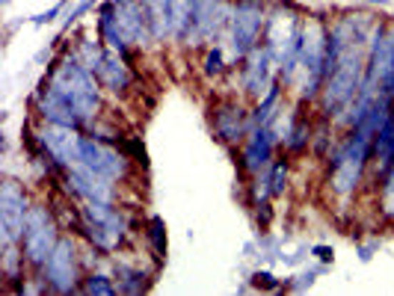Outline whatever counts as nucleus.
Segmentation results:
<instances>
[{
    "label": "nucleus",
    "instance_id": "nucleus-24",
    "mask_svg": "<svg viewBox=\"0 0 394 296\" xmlns=\"http://www.w3.org/2000/svg\"><path fill=\"white\" fill-rule=\"evenodd\" d=\"M74 53H77V59L92 71V74H98V68H101V63H104V53H107V45L101 42V36L98 39H77V45L71 48Z\"/></svg>",
    "mask_w": 394,
    "mask_h": 296
},
{
    "label": "nucleus",
    "instance_id": "nucleus-35",
    "mask_svg": "<svg viewBox=\"0 0 394 296\" xmlns=\"http://www.w3.org/2000/svg\"><path fill=\"white\" fill-rule=\"evenodd\" d=\"M308 252H311L320 264H332V261H335V249L326 246V243H314V246H308Z\"/></svg>",
    "mask_w": 394,
    "mask_h": 296
},
{
    "label": "nucleus",
    "instance_id": "nucleus-16",
    "mask_svg": "<svg viewBox=\"0 0 394 296\" xmlns=\"http://www.w3.org/2000/svg\"><path fill=\"white\" fill-rule=\"evenodd\" d=\"M116 27H119L125 45L133 48H146L151 45V27L143 9V0H116Z\"/></svg>",
    "mask_w": 394,
    "mask_h": 296
},
{
    "label": "nucleus",
    "instance_id": "nucleus-30",
    "mask_svg": "<svg viewBox=\"0 0 394 296\" xmlns=\"http://www.w3.org/2000/svg\"><path fill=\"white\" fill-rule=\"evenodd\" d=\"M122 151L131 157L133 163H140L143 169L148 166V154H146V146L140 143V136H128V140H122Z\"/></svg>",
    "mask_w": 394,
    "mask_h": 296
},
{
    "label": "nucleus",
    "instance_id": "nucleus-38",
    "mask_svg": "<svg viewBox=\"0 0 394 296\" xmlns=\"http://www.w3.org/2000/svg\"><path fill=\"white\" fill-rule=\"evenodd\" d=\"M0 4H4V6H6V4H9V0H0Z\"/></svg>",
    "mask_w": 394,
    "mask_h": 296
},
{
    "label": "nucleus",
    "instance_id": "nucleus-14",
    "mask_svg": "<svg viewBox=\"0 0 394 296\" xmlns=\"http://www.w3.org/2000/svg\"><path fill=\"white\" fill-rule=\"evenodd\" d=\"M249 113L238 101H216L211 107V128L213 136L226 146H238L249 136Z\"/></svg>",
    "mask_w": 394,
    "mask_h": 296
},
{
    "label": "nucleus",
    "instance_id": "nucleus-33",
    "mask_svg": "<svg viewBox=\"0 0 394 296\" xmlns=\"http://www.w3.org/2000/svg\"><path fill=\"white\" fill-rule=\"evenodd\" d=\"M71 4V0H60V4H54L51 9H45V12H39V15H33L30 21L36 24V27H45V24H51V21H56L60 15H66V6Z\"/></svg>",
    "mask_w": 394,
    "mask_h": 296
},
{
    "label": "nucleus",
    "instance_id": "nucleus-34",
    "mask_svg": "<svg viewBox=\"0 0 394 296\" xmlns=\"http://www.w3.org/2000/svg\"><path fill=\"white\" fill-rule=\"evenodd\" d=\"M252 287H264V290H279L282 282L276 279V275L270 270H255L252 272Z\"/></svg>",
    "mask_w": 394,
    "mask_h": 296
},
{
    "label": "nucleus",
    "instance_id": "nucleus-29",
    "mask_svg": "<svg viewBox=\"0 0 394 296\" xmlns=\"http://www.w3.org/2000/svg\"><path fill=\"white\" fill-rule=\"evenodd\" d=\"M267 178H270V193L273 199H282V195L288 193V181H291V160H273L267 166Z\"/></svg>",
    "mask_w": 394,
    "mask_h": 296
},
{
    "label": "nucleus",
    "instance_id": "nucleus-15",
    "mask_svg": "<svg viewBox=\"0 0 394 296\" xmlns=\"http://www.w3.org/2000/svg\"><path fill=\"white\" fill-rule=\"evenodd\" d=\"M279 146H282L279 136H276V131L270 125L249 131V136L243 140V148H241V160H238L241 172L246 178L264 172L273 163V154H276V148H279Z\"/></svg>",
    "mask_w": 394,
    "mask_h": 296
},
{
    "label": "nucleus",
    "instance_id": "nucleus-13",
    "mask_svg": "<svg viewBox=\"0 0 394 296\" xmlns=\"http://www.w3.org/2000/svg\"><path fill=\"white\" fill-rule=\"evenodd\" d=\"M66 193L74 195L81 202H107V205H116V195H119V181H113L107 175H98L95 169L89 166H74V169H66Z\"/></svg>",
    "mask_w": 394,
    "mask_h": 296
},
{
    "label": "nucleus",
    "instance_id": "nucleus-25",
    "mask_svg": "<svg viewBox=\"0 0 394 296\" xmlns=\"http://www.w3.org/2000/svg\"><path fill=\"white\" fill-rule=\"evenodd\" d=\"M146 240H148V246H151V252H154V258H157V261H163V258H166V252H169L163 216H157V213L148 216V223H146Z\"/></svg>",
    "mask_w": 394,
    "mask_h": 296
},
{
    "label": "nucleus",
    "instance_id": "nucleus-7",
    "mask_svg": "<svg viewBox=\"0 0 394 296\" xmlns=\"http://www.w3.org/2000/svg\"><path fill=\"white\" fill-rule=\"evenodd\" d=\"M81 249H77V240L69 234L60 237V243L54 246V252L48 255V261L42 264V279L48 282L51 293H77L84 285L81 279Z\"/></svg>",
    "mask_w": 394,
    "mask_h": 296
},
{
    "label": "nucleus",
    "instance_id": "nucleus-26",
    "mask_svg": "<svg viewBox=\"0 0 394 296\" xmlns=\"http://www.w3.org/2000/svg\"><path fill=\"white\" fill-rule=\"evenodd\" d=\"M81 293H86V296H116V293H119V285H116L113 275L98 272V270H89V272L84 275Z\"/></svg>",
    "mask_w": 394,
    "mask_h": 296
},
{
    "label": "nucleus",
    "instance_id": "nucleus-3",
    "mask_svg": "<svg viewBox=\"0 0 394 296\" xmlns=\"http://www.w3.org/2000/svg\"><path fill=\"white\" fill-rule=\"evenodd\" d=\"M326 51H329V27L320 18H308L303 27V48H300V101L314 104L320 98L326 81Z\"/></svg>",
    "mask_w": 394,
    "mask_h": 296
},
{
    "label": "nucleus",
    "instance_id": "nucleus-27",
    "mask_svg": "<svg viewBox=\"0 0 394 296\" xmlns=\"http://www.w3.org/2000/svg\"><path fill=\"white\" fill-rule=\"evenodd\" d=\"M228 71V59H226V48L223 45H208L202 53V74L208 81H216Z\"/></svg>",
    "mask_w": 394,
    "mask_h": 296
},
{
    "label": "nucleus",
    "instance_id": "nucleus-36",
    "mask_svg": "<svg viewBox=\"0 0 394 296\" xmlns=\"http://www.w3.org/2000/svg\"><path fill=\"white\" fill-rule=\"evenodd\" d=\"M255 220H258L261 228H267L270 220H273V205L267 202V205H258V208H255Z\"/></svg>",
    "mask_w": 394,
    "mask_h": 296
},
{
    "label": "nucleus",
    "instance_id": "nucleus-8",
    "mask_svg": "<svg viewBox=\"0 0 394 296\" xmlns=\"http://www.w3.org/2000/svg\"><path fill=\"white\" fill-rule=\"evenodd\" d=\"M36 136H39V154L51 157V160L60 166L63 172L84 163V151H81L84 148V133L77 131V128H63V125L39 122Z\"/></svg>",
    "mask_w": 394,
    "mask_h": 296
},
{
    "label": "nucleus",
    "instance_id": "nucleus-21",
    "mask_svg": "<svg viewBox=\"0 0 394 296\" xmlns=\"http://www.w3.org/2000/svg\"><path fill=\"white\" fill-rule=\"evenodd\" d=\"M282 113V83H273L267 95H261L255 101L252 113H249V131L255 128H264V125H273V118Z\"/></svg>",
    "mask_w": 394,
    "mask_h": 296
},
{
    "label": "nucleus",
    "instance_id": "nucleus-2",
    "mask_svg": "<svg viewBox=\"0 0 394 296\" xmlns=\"http://www.w3.org/2000/svg\"><path fill=\"white\" fill-rule=\"evenodd\" d=\"M373 136L362 133V131H347L344 140L329 151V190L335 199H353L359 193V187L365 184V172L368 163L373 160L370 154Z\"/></svg>",
    "mask_w": 394,
    "mask_h": 296
},
{
    "label": "nucleus",
    "instance_id": "nucleus-5",
    "mask_svg": "<svg viewBox=\"0 0 394 296\" xmlns=\"http://www.w3.org/2000/svg\"><path fill=\"white\" fill-rule=\"evenodd\" d=\"M267 4L264 0H234L231 4V21H228V48L231 56L241 59L264 42V24H267Z\"/></svg>",
    "mask_w": 394,
    "mask_h": 296
},
{
    "label": "nucleus",
    "instance_id": "nucleus-17",
    "mask_svg": "<svg viewBox=\"0 0 394 296\" xmlns=\"http://www.w3.org/2000/svg\"><path fill=\"white\" fill-rule=\"evenodd\" d=\"M33 110H36V118H39V122L63 125V128H77V131L86 128V122L81 118V113H77L60 92H54L48 83H42V89L36 92Z\"/></svg>",
    "mask_w": 394,
    "mask_h": 296
},
{
    "label": "nucleus",
    "instance_id": "nucleus-18",
    "mask_svg": "<svg viewBox=\"0 0 394 296\" xmlns=\"http://www.w3.org/2000/svg\"><path fill=\"white\" fill-rule=\"evenodd\" d=\"M95 77L101 81V86L110 95H125L131 89V83H133V71L128 66V56L119 53V51H110V48H107L104 63H101V68H98Z\"/></svg>",
    "mask_w": 394,
    "mask_h": 296
},
{
    "label": "nucleus",
    "instance_id": "nucleus-10",
    "mask_svg": "<svg viewBox=\"0 0 394 296\" xmlns=\"http://www.w3.org/2000/svg\"><path fill=\"white\" fill-rule=\"evenodd\" d=\"M228 21H231V4H226V0H193V24L187 45L196 48L220 42L223 33H228Z\"/></svg>",
    "mask_w": 394,
    "mask_h": 296
},
{
    "label": "nucleus",
    "instance_id": "nucleus-20",
    "mask_svg": "<svg viewBox=\"0 0 394 296\" xmlns=\"http://www.w3.org/2000/svg\"><path fill=\"white\" fill-rule=\"evenodd\" d=\"M113 279L119 285V293H146L151 287V275L125 258L113 261Z\"/></svg>",
    "mask_w": 394,
    "mask_h": 296
},
{
    "label": "nucleus",
    "instance_id": "nucleus-32",
    "mask_svg": "<svg viewBox=\"0 0 394 296\" xmlns=\"http://www.w3.org/2000/svg\"><path fill=\"white\" fill-rule=\"evenodd\" d=\"M329 264H320V267H314V270H303L300 275H293V279H297V282H288L285 287L288 290H305V287H311L314 285V279H318V275L326 270Z\"/></svg>",
    "mask_w": 394,
    "mask_h": 296
},
{
    "label": "nucleus",
    "instance_id": "nucleus-37",
    "mask_svg": "<svg viewBox=\"0 0 394 296\" xmlns=\"http://www.w3.org/2000/svg\"><path fill=\"white\" fill-rule=\"evenodd\" d=\"M373 249H377V243H373V246H359V258H362L365 264L373 258Z\"/></svg>",
    "mask_w": 394,
    "mask_h": 296
},
{
    "label": "nucleus",
    "instance_id": "nucleus-23",
    "mask_svg": "<svg viewBox=\"0 0 394 296\" xmlns=\"http://www.w3.org/2000/svg\"><path fill=\"white\" fill-rule=\"evenodd\" d=\"M311 140H314V125H311V118L303 116V110H300L297 122H293V128H291V133H288V140L282 143V148H285L288 154H303V151L311 146Z\"/></svg>",
    "mask_w": 394,
    "mask_h": 296
},
{
    "label": "nucleus",
    "instance_id": "nucleus-9",
    "mask_svg": "<svg viewBox=\"0 0 394 296\" xmlns=\"http://www.w3.org/2000/svg\"><path fill=\"white\" fill-rule=\"evenodd\" d=\"M30 195L24 187L6 178L0 184V246H15L21 243L24 225H27V213H30Z\"/></svg>",
    "mask_w": 394,
    "mask_h": 296
},
{
    "label": "nucleus",
    "instance_id": "nucleus-19",
    "mask_svg": "<svg viewBox=\"0 0 394 296\" xmlns=\"http://www.w3.org/2000/svg\"><path fill=\"white\" fill-rule=\"evenodd\" d=\"M143 9L151 27L154 45L172 42V21H175V0H143Z\"/></svg>",
    "mask_w": 394,
    "mask_h": 296
},
{
    "label": "nucleus",
    "instance_id": "nucleus-4",
    "mask_svg": "<svg viewBox=\"0 0 394 296\" xmlns=\"http://www.w3.org/2000/svg\"><path fill=\"white\" fill-rule=\"evenodd\" d=\"M81 237L101 252H119L131 234V220L122 208L107 202H81Z\"/></svg>",
    "mask_w": 394,
    "mask_h": 296
},
{
    "label": "nucleus",
    "instance_id": "nucleus-12",
    "mask_svg": "<svg viewBox=\"0 0 394 296\" xmlns=\"http://www.w3.org/2000/svg\"><path fill=\"white\" fill-rule=\"evenodd\" d=\"M84 166L95 169L98 175H107L113 181H128L131 178V157L116 146L95 133H84Z\"/></svg>",
    "mask_w": 394,
    "mask_h": 296
},
{
    "label": "nucleus",
    "instance_id": "nucleus-1",
    "mask_svg": "<svg viewBox=\"0 0 394 296\" xmlns=\"http://www.w3.org/2000/svg\"><path fill=\"white\" fill-rule=\"evenodd\" d=\"M45 83L54 89V92H60L66 101L81 113V118L86 125H92L98 113H101V81L77 59L74 51H63L60 59L51 66L48 77H45Z\"/></svg>",
    "mask_w": 394,
    "mask_h": 296
},
{
    "label": "nucleus",
    "instance_id": "nucleus-22",
    "mask_svg": "<svg viewBox=\"0 0 394 296\" xmlns=\"http://www.w3.org/2000/svg\"><path fill=\"white\" fill-rule=\"evenodd\" d=\"M24 267H30L27 264V258H24V249H21V243H15V246H0V272H4V279L9 282V285H21L27 275H24ZM12 287V290H15Z\"/></svg>",
    "mask_w": 394,
    "mask_h": 296
},
{
    "label": "nucleus",
    "instance_id": "nucleus-6",
    "mask_svg": "<svg viewBox=\"0 0 394 296\" xmlns=\"http://www.w3.org/2000/svg\"><path fill=\"white\" fill-rule=\"evenodd\" d=\"M60 223L54 216V208L33 202L30 213H27V225H24V237H21V249L24 258L33 270H42V264L48 261V255L54 252V246L60 243Z\"/></svg>",
    "mask_w": 394,
    "mask_h": 296
},
{
    "label": "nucleus",
    "instance_id": "nucleus-11",
    "mask_svg": "<svg viewBox=\"0 0 394 296\" xmlns=\"http://www.w3.org/2000/svg\"><path fill=\"white\" fill-rule=\"evenodd\" d=\"M238 81H241L243 95L255 98V101H258L261 95H267L273 83H279V63H276V56L270 53V48L264 42L241 59Z\"/></svg>",
    "mask_w": 394,
    "mask_h": 296
},
{
    "label": "nucleus",
    "instance_id": "nucleus-28",
    "mask_svg": "<svg viewBox=\"0 0 394 296\" xmlns=\"http://www.w3.org/2000/svg\"><path fill=\"white\" fill-rule=\"evenodd\" d=\"M377 208L388 223H394V163L380 175V193H377Z\"/></svg>",
    "mask_w": 394,
    "mask_h": 296
},
{
    "label": "nucleus",
    "instance_id": "nucleus-31",
    "mask_svg": "<svg viewBox=\"0 0 394 296\" xmlns=\"http://www.w3.org/2000/svg\"><path fill=\"white\" fill-rule=\"evenodd\" d=\"M92 6H98V0H81V4H74L71 9H66V15H63V33L71 30V27H74L77 21H81V18H84Z\"/></svg>",
    "mask_w": 394,
    "mask_h": 296
}]
</instances>
